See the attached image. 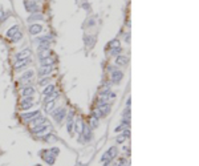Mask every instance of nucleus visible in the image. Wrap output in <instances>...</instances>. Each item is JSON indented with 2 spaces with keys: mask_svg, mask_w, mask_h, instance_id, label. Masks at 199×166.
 Listing matches in <instances>:
<instances>
[{
  "mask_svg": "<svg viewBox=\"0 0 199 166\" xmlns=\"http://www.w3.org/2000/svg\"><path fill=\"white\" fill-rule=\"evenodd\" d=\"M49 128H51V124H49L48 121H45L44 124L37 125V126L32 128V131H33L35 134H43V133H45V131L48 130Z\"/></svg>",
  "mask_w": 199,
  "mask_h": 166,
  "instance_id": "nucleus-4",
  "label": "nucleus"
},
{
  "mask_svg": "<svg viewBox=\"0 0 199 166\" xmlns=\"http://www.w3.org/2000/svg\"><path fill=\"white\" fill-rule=\"evenodd\" d=\"M35 88L33 87H24V89L21 90V96L23 97H29V96H33L35 94Z\"/></svg>",
  "mask_w": 199,
  "mask_h": 166,
  "instance_id": "nucleus-14",
  "label": "nucleus"
},
{
  "mask_svg": "<svg viewBox=\"0 0 199 166\" xmlns=\"http://www.w3.org/2000/svg\"><path fill=\"white\" fill-rule=\"evenodd\" d=\"M122 77H124V73L121 72V70H117V69H114L113 72L110 73V81L112 83H114V84H118L122 80Z\"/></svg>",
  "mask_w": 199,
  "mask_h": 166,
  "instance_id": "nucleus-7",
  "label": "nucleus"
},
{
  "mask_svg": "<svg viewBox=\"0 0 199 166\" xmlns=\"http://www.w3.org/2000/svg\"><path fill=\"white\" fill-rule=\"evenodd\" d=\"M24 5H25V9H27L28 12H31V14H37L39 11H40V7H39L35 1H31V0H25Z\"/></svg>",
  "mask_w": 199,
  "mask_h": 166,
  "instance_id": "nucleus-3",
  "label": "nucleus"
},
{
  "mask_svg": "<svg viewBox=\"0 0 199 166\" xmlns=\"http://www.w3.org/2000/svg\"><path fill=\"white\" fill-rule=\"evenodd\" d=\"M73 124H74V112H70L66 117V129L69 133L73 131Z\"/></svg>",
  "mask_w": 199,
  "mask_h": 166,
  "instance_id": "nucleus-9",
  "label": "nucleus"
},
{
  "mask_svg": "<svg viewBox=\"0 0 199 166\" xmlns=\"http://www.w3.org/2000/svg\"><path fill=\"white\" fill-rule=\"evenodd\" d=\"M121 166H127V165H121Z\"/></svg>",
  "mask_w": 199,
  "mask_h": 166,
  "instance_id": "nucleus-35",
  "label": "nucleus"
},
{
  "mask_svg": "<svg viewBox=\"0 0 199 166\" xmlns=\"http://www.w3.org/2000/svg\"><path fill=\"white\" fill-rule=\"evenodd\" d=\"M39 116H41V113L39 110H35V112H29V113H24L21 114V120L24 122H31L32 120H35L36 117H39Z\"/></svg>",
  "mask_w": 199,
  "mask_h": 166,
  "instance_id": "nucleus-5",
  "label": "nucleus"
},
{
  "mask_svg": "<svg viewBox=\"0 0 199 166\" xmlns=\"http://www.w3.org/2000/svg\"><path fill=\"white\" fill-rule=\"evenodd\" d=\"M125 140H126V137H125L124 134H120L118 137H117V142H118V144H122Z\"/></svg>",
  "mask_w": 199,
  "mask_h": 166,
  "instance_id": "nucleus-32",
  "label": "nucleus"
},
{
  "mask_svg": "<svg viewBox=\"0 0 199 166\" xmlns=\"http://www.w3.org/2000/svg\"><path fill=\"white\" fill-rule=\"evenodd\" d=\"M31 1H35V0H31Z\"/></svg>",
  "mask_w": 199,
  "mask_h": 166,
  "instance_id": "nucleus-36",
  "label": "nucleus"
},
{
  "mask_svg": "<svg viewBox=\"0 0 199 166\" xmlns=\"http://www.w3.org/2000/svg\"><path fill=\"white\" fill-rule=\"evenodd\" d=\"M44 108H45V112H52L53 108H55V101H51V102L44 104Z\"/></svg>",
  "mask_w": 199,
  "mask_h": 166,
  "instance_id": "nucleus-25",
  "label": "nucleus"
},
{
  "mask_svg": "<svg viewBox=\"0 0 199 166\" xmlns=\"http://www.w3.org/2000/svg\"><path fill=\"white\" fill-rule=\"evenodd\" d=\"M127 62H129V59H127L126 56H118L117 57V60H116V64L117 65H122V66H125V65H127Z\"/></svg>",
  "mask_w": 199,
  "mask_h": 166,
  "instance_id": "nucleus-18",
  "label": "nucleus"
},
{
  "mask_svg": "<svg viewBox=\"0 0 199 166\" xmlns=\"http://www.w3.org/2000/svg\"><path fill=\"white\" fill-rule=\"evenodd\" d=\"M32 105H33V97L32 96L24 97V98L21 100V102H20V108L23 109V110H27V109L32 108Z\"/></svg>",
  "mask_w": 199,
  "mask_h": 166,
  "instance_id": "nucleus-6",
  "label": "nucleus"
},
{
  "mask_svg": "<svg viewBox=\"0 0 199 166\" xmlns=\"http://www.w3.org/2000/svg\"><path fill=\"white\" fill-rule=\"evenodd\" d=\"M120 47V41L118 40H113L112 43H109V48L113 49V48H118Z\"/></svg>",
  "mask_w": 199,
  "mask_h": 166,
  "instance_id": "nucleus-31",
  "label": "nucleus"
},
{
  "mask_svg": "<svg viewBox=\"0 0 199 166\" xmlns=\"http://www.w3.org/2000/svg\"><path fill=\"white\" fill-rule=\"evenodd\" d=\"M121 51H122V48H121V47H118V48H113V49H112V52H110V55L120 56L121 55Z\"/></svg>",
  "mask_w": 199,
  "mask_h": 166,
  "instance_id": "nucleus-30",
  "label": "nucleus"
},
{
  "mask_svg": "<svg viewBox=\"0 0 199 166\" xmlns=\"http://www.w3.org/2000/svg\"><path fill=\"white\" fill-rule=\"evenodd\" d=\"M44 19V16H43L41 14H32L29 18H28V23H35V21H37V20H43Z\"/></svg>",
  "mask_w": 199,
  "mask_h": 166,
  "instance_id": "nucleus-20",
  "label": "nucleus"
},
{
  "mask_svg": "<svg viewBox=\"0 0 199 166\" xmlns=\"http://www.w3.org/2000/svg\"><path fill=\"white\" fill-rule=\"evenodd\" d=\"M55 70V65H43L40 69H39V75L41 77L44 76H48L51 72H53Z\"/></svg>",
  "mask_w": 199,
  "mask_h": 166,
  "instance_id": "nucleus-8",
  "label": "nucleus"
},
{
  "mask_svg": "<svg viewBox=\"0 0 199 166\" xmlns=\"http://www.w3.org/2000/svg\"><path fill=\"white\" fill-rule=\"evenodd\" d=\"M33 75H35L33 70H27V72H24V75H23V76H21V79H20V83H21V81H27V80H31L32 77H33Z\"/></svg>",
  "mask_w": 199,
  "mask_h": 166,
  "instance_id": "nucleus-22",
  "label": "nucleus"
},
{
  "mask_svg": "<svg viewBox=\"0 0 199 166\" xmlns=\"http://www.w3.org/2000/svg\"><path fill=\"white\" fill-rule=\"evenodd\" d=\"M20 31V27H19V25H14V27H11L9 29H8L7 32H5V36H7V37H12V36L15 35V33H16V32H19Z\"/></svg>",
  "mask_w": 199,
  "mask_h": 166,
  "instance_id": "nucleus-19",
  "label": "nucleus"
},
{
  "mask_svg": "<svg viewBox=\"0 0 199 166\" xmlns=\"http://www.w3.org/2000/svg\"><path fill=\"white\" fill-rule=\"evenodd\" d=\"M84 124L85 122L81 120V118H77V120H74V124H73V126H74V130L77 134L81 136V133H83V128H84Z\"/></svg>",
  "mask_w": 199,
  "mask_h": 166,
  "instance_id": "nucleus-11",
  "label": "nucleus"
},
{
  "mask_svg": "<svg viewBox=\"0 0 199 166\" xmlns=\"http://www.w3.org/2000/svg\"><path fill=\"white\" fill-rule=\"evenodd\" d=\"M49 152H51L52 153V154H53V156H57V154H58V153H60V149H58V148H52L51 149V150H49Z\"/></svg>",
  "mask_w": 199,
  "mask_h": 166,
  "instance_id": "nucleus-34",
  "label": "nucleus"
},
{
  "mask_svg": "<svg viewBox=\"0 0 199 166\" xmlns=\"http://www.w3.org/2000/svg\"><path fill=\"white\" fill-rule=\"evenodd\" d=\"M47 121L45 120V117L44 116H39V117H36L35 120H32L29 124H31V126L32 128H35V126H37V125H41V124H44V122Z\"/></svg>",
  "mask_w": 199,
  "mask_h": 166,
  "instance_id": "nucleus-15",
  "label": "nucleus"
},
{
  "mask_svg": "<svg viewBox=\"0 0 199 166\" xmlns=\"http://www.w3.org/2000/svg\"><path fill=\"white\" fill-rule=\"evenodd\" d=\"M29 62H31L29 57H28V59H24V60H17V61L15 62L14 68H15V69H20V68H24V66H27Z\"/></svg>",
  "mask_w": 199,
  "mask_h": 166,
  "instance_id": "nucleus-13",
  "label": "nucleus"
},
{
  "mask_svg": "<svg viewBox=\"0 0 199 166\" xmlns=\"http://www.w3.org/2000/svg\"><path fill=\"white\" fill-rule=\"evenodd\" d=\"M29 56H31V49L25 48V49H23V51H20L19 53H16V55H15V59L16 60H24V59H28Z\"/></svg>",
  "mask_w": 199,
  "mask_h": 166,
  "instance_id": "nucleus-10",
  "label": "nucleus"
},
{
  "mask_svg": "<svg viewBox=\"0 0 199 166\" xmlns=\"http://www.w3.org/2000/svg\"><path fill=\"white\" fill-rule=\"evenodd\" d=\"M52 114H53V118L56 120V122L60 124V122H62V120L66 117V109L62 106L56 108V110L52 112Z\"/></svg>",
  "mask_w": 199,
  "mask_h": 166,
  "instance_id": "nucleus-1",
  "label": "nucleus"
},
{
  "mask_svg": "<svg viewBox=\"0 0 199 166\" xmlns=\"http://www.w3.org/2000/svg\"><path fill=\"white\" fill-rule=\"evenodd\" d=\"M117 153H118V150H117L116 146H113V148H110L109 150H108L105 154L102 156V158H101V162H105V161H113L114 158L117 157Z\"/></svg>",
  "mask_w": 199,
  "mask_h": 166,
  "instance_id": "nucleus-2",
  "label": "nucleus"
},
{
  "mask_svg": "<svg viewBox=\"0 0 199 166\" xmlns=\"http://www.w3.org/2000/svg\"><path fill=\"white\" fill-rule=\"evenodd\" d=\"M44 159H45V162H47V163H49V165H53V163H55V161H56V157L53 156L51 152H47L44 154Z\"/></svg>",
  "mask_w": 199,
  "mask_h": 166,
  "instance_id": "nucleus-16",
  "label": "nucleus"
},
{
  "mask_svg": "<svg viewBox=\"0 0 199 166\" xmlns=\"http://www.w3.org/2000/svg\"><path fill=\"white\" fill-rule=\"evenodd\" d=\"M7 16H8V15L5 14V12H4V11H1V9H0V21L5 20V19H7Z\"/></svg>",
  "mask_w": 199,
  "mask_h": 166,
  "instance_id": "nucleus-33",
  "label": "nucleus"
},
{
  "mask_svg": "<svg viewBox=\"0 0 199 166\" xmlns=\"http://www.w3.org/2000/svg\"><path fill=\"white\" fill-rule=\"evenodd\" d=\"M40 62H41V66H43V65H55V59L49 56V57L41 59V60H40Z\"/></svg>",
  "mask_w": 199,
  "mask_h": 166,
  "instance_id": "nucleus-21",
  "label": "nucleus"
},
{
  "mask_svg": "<svg viewBox=\"0 0 199 166\" xmlns=\"http://www.w3.org/2000/svg\"><path fill=\"white\" fill-rule=\"evenodd\" d=\"M98 125H100L98 118L90 117V121H89V126H90V129H96V128H98Z\"/></svg>",
  "mask_w": 199,
  "mask_h": 166,
  "instance_id": "nucleus-23",
  "label": "nucleus"
},
{
  "mask_svg": "<svg viewBox=\"0 0 199 166\" xmlns=\"http://www.w3.org/2000/svg\"><path fill=\"white\" fill-rule=\"evenodd\" d=\"M21 37H23V33H21V31H19V32H16V33H15L12 37H11V40H12L14 43H17Z\"/></svg>",
  "mask_w": 199,
  "mask_h": 166,
  "instance_id": "nucleus-26",
  "label": "nucleus"
},
{
  "mask_svg": "<svg viewBox=\"0 0 199 166\" xmlns=\"http://www.w3.org/2000/svg\"><path fill=\"white\" fill-rule=\"evenodd\" d=\"M56 90V87L53 85V84H48L47 87L44 88V90H43V94H44V97L45 96H49V94H52L53 92Z\"/></svg>",
  "mask_w": 199,
  "mask_h": 166,
  "instance_id": "nucleus-17",
  "label": "nucleus"
},
{
  "mask_svg": "<svg viewBox=\"0 0 199 166\" xmlns=\"http://www.w3.org/2000/svg\"><path fill=\"white\" fill-rule=\"evenodd\" d=\"M49 83H51V77H45V79H40L39 85H41V87H47Z\"/></svg>",
  "mask_w": 199,
  "mask_h": 166,
  "instance_id": "nucleus-27",
  "label": "nucleus"
},
{
  "mask_svg": "<svg viewBox=\"0 0 199 166\" xmlns=\"http://www.w3.org/2000/svg\"><path fill=\"white\" fill-rule=\"evenodd\" d=\"M49 56H51V51H49V49L39 51V57H40V59H45V57H49Z\"/></svg>",
  "mask_w": 199,
  "mask_h": 166,
  "instance_id": "nucleus-24",
  "label": "nucleus"
},
{
  "mask_svg": "<svg viewBox=\"0 0 199 166\" xmlns=\"http://www.w3.org/2000/svg\"><path fill=\"white\" fill-rule=\"evenodd\" d=\"M44 140L47 142H55L57 138H56V136H53V134H45L44 136Z\"/></svg>",
  "mask_w": 199,
  "mask_h": 166,
  "instance_id": "nucleus-28",
  "label": "nucleus"
},
{
  "mask_svg": "<svg viewBox=\"0 0 199 166\" xmlns=\"http://www.w3.org/2000/svg\"><path fill=\"white\" fill-rule=\"evenodd\" d=\"M43 32V25L41 24H32L29 27V33L31 35H39Z\"/></svg>",
  "mask_w": 199,
  "mask_h": 166,
  "instance_id": "nucleus-12",
  "label": "nucleus"
},
{
  "mask_svg": "<svg viewBox=\"0 0 199 166\" xmlns=\"http://www.w3.org/2000/svg\"><path fill=\"white\" fill-rule=\"evenodd\" d=\"M92 117H94V118H100V117H104V116H102V113H101V110H100L98 108H96V109L93 110V113H92Z\"/></svg>",
  "mask_w": 199,
  "mask_h": 166,
  "instance_id": "nucleus-29",
  "label": "nucleus"
}]
</instances>
